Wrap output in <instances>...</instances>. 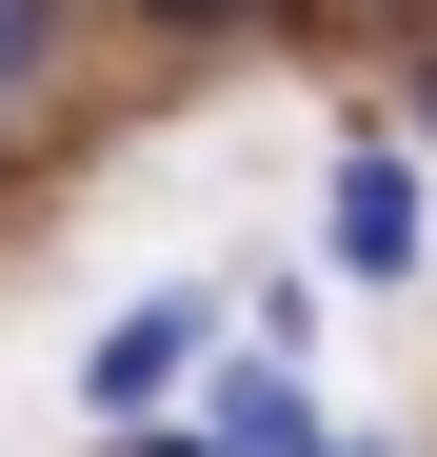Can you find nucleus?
Returning a JSON list of instances; mask_svg holds the SVG:
<instances>
[{"instance_id": "obj_2", "label": "nucleus", "mask_w": 437, "mask_h": 457, "mask_svg": "<svg viewBox=\"0 0 437 457\" xmlns=\"http://www.w3.org/2000/svg\"><path fill=\"white\" fill-rule=\"evenodd\" d=\"M318 259H338V278H398V259H417V160H338Z\"/></svg>"}, {"instance_id": "obj_4", "label": "nucleus", "mask_w": 437, "mask_h": 457, "mask_svg": "<svg viewBox=\"0 0 437 457\" xmlns=\"http://www.w3.org/2000/svg\"><path fill=\"white\" fill-rule=\"evenodd\" d=\"M40 80V0H0V100H21Z\"/></svg>"}, {"instance_id": "obj_7", "label": "nucleus", "mask_w": 437, "mask_h": 457, "mask_svg": "<svg viewBox=\"0 0 437 457\" xmlns=\"http://www.w3.org/2000/svg\"><path fill=\"white\" fill-rule=\"evenodd\" d=\"M318 457H378V437H318Z\"/></svg>"}, {"instance_id": "obj_6", "label": "nucleus", "mask_w": 437, "mask_h": 457, "mask_svg": "<svg viewBox=\"0 0 437 457\" xmlns=\"http://www.w3.org/2000/svg\"><path fill=\"white\" fill-rule=\"evenodd\" d=\"M139 457H239V437H139Z\"/></svg>"}, {"instance_id": "obj_3", "label": "nucleus", "mask_w": 437, "mask_h": 457, "mask_svg": "<svg viewBox=\"0 0 437 457\" xmlns=\"http://www.w3.org/2000/svg\"><path fill=\"white\" fill-rule=\"evenodd\" d=\"M218 437H239V457H318V437H299V398H278V378H239V398H218Z\"/></svg>"}, {"instance_id": "obj_5", "label": "nucleus", "mask_w": 437, "mask_h": 457, "mask_svg": "<svg viewBox=\"0 0 437 457\" xmlns=\"http://www.w3.org/2000/svg\"><path fill=\"white\" fill-rule=\"evenodd\" d=\"M160 21H278V0H160Z\"/></svg>"}, {"instance_id": "obj_1", "label": "nucleus", "mask_w": 437, "mask_h": 457, "mask_svg": "<svg viewBox=\"0 0 437 457\" xmlns=\"http://www.w3.org/2000/svg\"><path fill=\"white\" fill-rule=\"evenodd\" d=\"M179 358H199V298H120V319L80 338V398H100V418H160Z\"/></svg>"}]
</instances>
